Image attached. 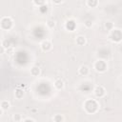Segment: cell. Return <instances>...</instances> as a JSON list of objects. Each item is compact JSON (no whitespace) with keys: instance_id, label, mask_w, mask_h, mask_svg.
I'll use <instances>...</instances> for the list:
<instances>
[{"instance_id":"10","label":"cell","mask_w":122,"mask_h":122,"mask_svg":"<svg viewBox=\"0 0 122 122\" xmlns=\"http://www.w3.org/2000/svg\"><path fill=\"white\" fill-rule=\"evenodd\" d=\"M40 72H41V70L38 66H33L30 68V74L32 76H38L40 74Z\"/></svg>"},{"instance_id":"1","label":"cell","mask_w":122,"mask_h":122,"mask_svg":"<svg viewBox=\"0 0 122 122\" xmlns=\"http://www.w3.org/2000/svg\"><path fill=\"white\" fill-rule=\"evenodd\" d=\"M83 106H84L85 111L88 113H90V114L96 112V111L98 110V103L94 99H87L84 102V105Z\"/></svg>"},{"instance_id":"3","label":"cell","mask_w":122,"mask_h":122,"mask_svg":"<svg viewBox=\"0 0 122 122\" xmlns=\"http://www.w3.org/2000/svg\"><path fill=\"white\" fill-rule=\"evenodd\" d=\"M93 68H94V70H95L96 71H98V72H104V71H107L108 65H107V63H106L104 60L99 59V60H96V61L94 62Z\"/></svg>"},{"instance_id":"23","label":"cell","mask_w":122,"mask_h":122,"mask_svg":"<svg viewBox=\"0 0 122 122\" xmlns=\"http://www.w3.org/2000/svg\"><path fill=\"white\" fill-rule=\"evenodd\" d=\"M5 51H6V49L1 45L0 46V54H3V53H5Z\"/></svg>"},{"instance_id":"13","label":"cell","mask_w":122,"mask_h":122,"mask_svg":"<svg viewBox=\"0 0 122 122\" xmlns=\"http://www.w3.org/2000/svg\"><path fill=\"white\" fill-rule=\"evenodd\" d=\"M0 107H1V109H2L3 111H7V110L10 109V103L8 100H3V101H1V103H0Z\"/></svg>"},{"instance_id":"7","label":"cell","mask_w":122,"mask_h":122,"mask_svg":"<svg viewBox=\"0 0 122 122\" xmlns=\"http://www.w3.org/2000/svg\"><path fill=\"white\" fill-rule=\"evenodd\" d=\"M78 72H79V74H81V75H83V76H86V75L89 74L90 69H89L88 66L82 65V66H80V68L78 69Z\"/></svg>"},{"instance_id":"25","label":"cell","mask_w":122,"mask_h":122,"mask_svg":"<svg viewBox=\"0 0 122 122\" xmlns=\"http://www.w3.org/2000/svg\"><path fill=\"white\" fill-rule=\"evenodd\" d=\"M2 114H3V110L1 109V107H0V117L2 116Z\"/></svg>"},{"instance_id":"6","label":"cell","mask_w":122,"mask_h":122,"mask_svg":"<svg viewBox=\"0 0 122 122\" xmlns=\"http://www.w3.org/2000/svg\"><path fill=\"white\" fill-rule=\"evenodd\" d=\"M40 48H41V50H42L43 51H46V52H47V51H50L51 50L52 45H51V43L49 40H44V41L41 42Z\"/></svg>"},{"instance_id":"21","label":"cell","mask_w":122,"mask_h":122,"mask_svg":"<svg viewBox=\"0 0 122 122\" xmlns=\"http://www.w3.org/2000/svg\"><path fill=\"white\" fill-rule=\"evenodd\" d=\"M32 1H33V3H34L36 6H43V5L46 3L47 0H32Z\"/></svg>"},{"instance_id":"12","label":"cell","mask_w":122,"mask_h":122,"mask_svg":"<svg viewBox=\"0 0 122 122\" xmlns=\"http://www.w3.org/2000/svg\"><path fill=\"white\" fill-rule=\"evenodd\" d=\"M75 22L73 20H68L67 23H66V29L69 30H73L74 28H75Z\"/></svg>"},{"instance_id":"5","label":"cell","mask_w":122,"mask_h":122,"mask_svg":"<svg viewBox=\"0 0 122 122\" xmlns=\"http://www.w3.org/2000/svg\"><path fill=\"white\" fill-rule=\"evenodd\" d=\"M93 93H94V95H95L97 98H102V97H104L105 94H106V90L104 89L103 86L98 85V86H96V87L94 88Z\"/></svg>"},{"instance_id":"22","label":"cell","mask_w":122,"mask_h":122,"mask_svg":"<svg viewBox=\"0 0 122 122\" xmlns=\"http://www.w3.org/2000/svg\"><path fill=\"white\" fill-rule=\"evenodd\" d=\"M24 122H29V121H30V122H34L35 121V119H33V118H30V117H28V118H25V119H22Z\"/></svg>"},{"instance_id":"18","label":"cell","mask_w":122,"mask_h":122,"mask_svg":"<svg viewBox=\"0 0 122 122\" xmlns=\"http://www.w3.org/2000/svg\"><path fill=\"white\" fill-rule=\"evenodd\" d=\"M46 24H47V27L49 29H53L55 27V22L53 20H48Z\"/></svg>"},{"instance_id":"2","label":"cell","mask_w":122,"mask_h":122,"mask_svg":"<svg viewBox=\"0 0 122 122\" xmlns=\"http://www.w3.org/2000/svg\"><path fill=\"white\" fill-rule=\"evenodd\" d=\"M110 39L111 41L114 42V43H119L122 39V33H121V30L120 29H112V30H110Z\"/></svg>"},{"instance_id":"20","label":"cell","mask_w":122,"mask_h":122,"mask_svg":"<svg viewBox=\"0 0 122 122\" xmlns=\"http://www.w3.org/2000/svg\"><path fill=\"white\" fill-rule=\"evenodd\" d=\"M84 25H85V27H86V28L90 29V28H92V20H90V19H87V20H85Z\"/></svg>"},{"instance_id":"11","label":"cell","mask_w":122,"mask_h":122,"mask_svg":"<svg viewBox=\"0 0 122 122\" xmlns=\"http://www.w3.org/2000/svg\"><path fill=\"white\" fill-rule=\"evenodd\" d=\"M54 87H55V89H57V90H62V89L64 88V81H63L62 79H60V78L56 79V80L54 81Z\"/></svg>"},{"instance_id":"15","label":"cell","mask_w":122,"mask_h":122,"mask_svg":"<svg viewBox=\"0 0 122 122\" xmlns=\"http://www.w3.org/2000/svg\"><path fill=\"white\" fill-rule=\"evenodd\" d=\"M52 120H53L54 122H62V121L65 120V118H64V116L61 115V114H55V115L52 117Z\"/></svg>"},{"instance_id":"16","label":"cell","mask_w":122,"mask_h":122,"mask_svg":"<svg viewBox=\"0 0 122 122\" xmlns=\"http://www.w3.org/2000/svg\"><path fill=\"white\" fill-rule=\"evenodd\" d=\"M6 50L7 49H9L10 47V40H8V39H5V40H3V42H2V44H1Z\"/></svg>"},{"instance_id":"17","label":"cell","mask_w":122,"mask_h":122,"mask_svg":"<svg viewBox=\"0 0 122 122\" xmlns=\"http://www.w3.org/2000/svg\"><path fill=\"white\" fill-rule=\"evenodd\" d=\"M105 28H106V30H112L114 27H113V24H112V22L108 21V22H106V23H105Z\"/></svg>"},{"instance_id":"4","label":"cell","mask_w":122,"mask_h":122,"mask_svg":"<svg viewBox=\"0 0 122 122\" xmlns=\"http://www.w3.org/2000/svg\"><path fill=\"white\" fill-rule=\"evenodd\" d=\"M13 26V21L10 17H3L0 20V27L3 30H10Z\"/></svg>"},{"instance_id":"14","label":"cell","mask_w":122,"mask_h":122,"mask_svg":"<svg viewBox=\"0 0 122 122\" xmlns=\"http://www.w3.org/2000/svg\"><path fill=\"white\" fill-rule=\"evenodd\" d=\"M87 6L89 8H95L98 6V0H87Z\"/></svg>"},{"instance_id":"19","label":"cell","mask_w":122,"mask_h":122,"mask_svg":"<svg viewBox=\"0 0 122 122\" xmlns=\"http://www.w3.org/2000/svg\"><path fill=\"white\" fill-rule=\"evenodd\" d=\"M22 116H21V114H13V116H12V120L13 121H15V122H19V121H22Z\"/></svg>"},{"instance_id":"8","label":"cell","mask_w":122,"mask_h":122,"mask_svg":"<svg viewBox=\"0 0 122 122\" xmlns=\"http://www.w3.org/2000/svg\"><path fill=\"white\" fill-rule=\"evenodd\" d=\"M75 43L78 46H84L86 44V37L84 35H78L75 38Z\"/></svg>"},{"instance_id":"24","label":"cell","mask_w":122,"mask_h":122,"mask_svg":"<svg viewBox=\"0 0 122 122\" xmlns=\"http://www.w3.org/2000/svg\"><path fill=\"white\" fill-rule=\"evenodd\" d=\"M51 1H52V3H54L56 5H59V4H61L63 2V0H51Z\"/></svg>"},{"instance_id":"9","label":"cell","mask_w":122,"mask_h":122,"mask_svg":"<svg viewBox=\"0 0 122 122\" xmlns=\"http://www.w3.org/2000/svg\"><path fill=\"white\" fill-rule=\"evenodd\" d=\"M14 95H15V98L21 99V98H23L24 95H25V91L22 90V89H20V88L18 87V88L14 91Z\"/></svg>"}]
</instances>
